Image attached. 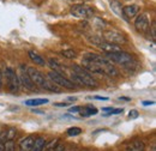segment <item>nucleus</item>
<instances>
[{
	"instance_id": "f257e3e1",
	"label": "nucleus",
	"mask_w": 156,
	"mask_h": 151,
	"mask_svg": "<svg viewBox=\"0 0 156 151\" xmlns=\"http://www.w3.org/2000/svg\"><path fill=\"white\" fill-rule=\"evenodd\" d=\"M82 67L89 73H98L111 77L119 75L117 67L108 59L93 53L84 55V58L82 59Z\"/></svg>"
},
{
	"instance_id": "f03ea898",
	"label": "nucleus",
	"mask_w": 156,
	"mask_h": 151,
	"mask_svg": "<svg viewBox=\"0 0 156 151\" xmlns=\"http://www.w3.org/2000/svg\"><path fill=\"white\" fill-rule=\"evenodd\" d=\"M72 70V78L80 85H85L89 88H96L98 86V82L95 80V78L90 75L88 71H85L82 66L79 65H73L71 67Z\"/></svg>"
},
{
	"instance_id": "7ed1b4c3",
	"label": "nucleus",
	"mask_w": 156,
	"mask_h": 151,
	"mask_svg": "<svg viewBox=\"0 0 156 151\" xmlns=\"http://www.w3.org/2000/svg\"><path fill=\"white\" fill-rule=\"evenodd\" d=\"M106 59H108L112 64H119V65H130L133 61V58L130 53H126L124 51L114 52V53H106Z\"/></svg>"
},
{
	"instance_id": "20e7f679",
	"label": "nucleus",
	"mask_w": 156,
	"mask_h": 151,
	"mask_svg": "<svg viewBox=\"0 0 156 151\" xmlns=\"http://www.w3.org/2000/svg\"><path fill=\"white\" fill-rule=\"evenodd\" d=\"M71 15L76 18H83L89 19L94 16V9L88 6V5H83V4H76L71 6L70 10Z\"/></svg>"
},
{
	"instance_id": "39448f33",
	"label": "nucleus",
	"mask_w": 156,
	"mask_h": 151,
	"mask_svg": "<svg viewBox=\"0 0 156 151\" xmlns=\"http://www.w3.org/2000/svg\"><path fill=\"white\" fill-rule=\"evenodd\" d=\"M5 77H6V80H7V89L11 94L16 95L20 91V79H18V76L16 75L15 70L11 68V67H7L5 70Z\"/></svg>"
},
{
	"instance_id": "423d86ee",
	"label": "nucleus",
	"mask_w": 156,
	"mask_h": 151,
	"mask_svg": "<svg viewBox=\"0 0 156 151\" xmlns=\"http://www.w3.org/2000/svg\"><path fill=\"white\" fill-rule=\"evenodd\" d=\"M48 78L51 79V82H53L55 85H58L59 88H64V89H69V90H75L76 85L73 82H71L70 79H67L66 77H64L60 73H57L54 71H51L48 73Z\"/></svg>"
},
{
	"instance_id": "0eeeda50",
	"label": "nucleus",
	"mask_w": 156,
	"mask_h": 151,
	"mask_svg": "<svg viewBox=\"0 0 156 151\" xmlns=\"http://www.w3.org/2000/svg\"><path fill=\"white\" fill-rule=\"evenodd\" d=\"M89 40H90L91 43H94L96 47H98L100 49H102V51L106 52V53H114V52H120V51H122L118 44L107 42V41H105L103 38H100V37H98V36L89 37Z\"/></svg>"
},
{
	"instance_id": "6e6552de",
	"label": "nucleus",
	"mask_w": 156,
	"mask_h": 151,
	"mask_svg": "<svg viewBox=\"0 0 156 151\" xmlns=\"http://www.w3.org/2000/svg\"><path fill=\"white\" fill-rule=\"evenodd\" d=\"M135 28L138 33L140 34H148L149 30H150V23H149V19L148 16L145 13H140L138 15L135 19Z\"/></svg>"
},
{
	"instance_id": "1a4fd4ad",
	"label": "nucleus",
	"mask_w": 156,
	"mask_h": 151,
	"mask_svg": "<svg viewBox=\"0 0 156 151\" xmlns=\"http://www.w3.org/2000/svg\"><path fill=\"white\" fill-rule=\"evenodd\" d=\"M18 79H20V84H22L25 89L30 90V91H35L37 89V86L31 82L30 77L27 72V68L24 67V65L20 66V76H18Z\"/></svg>"
},
{
	"instance_id": "9d476101",
	"label": "nucleus",
	"mask_w": 156,
	"mask_h": 151,
	"mask_svg": "<svg viewBox=\"0 0 156 151\" xmlns=\"http://www.w3.org/2000/svg\"><path fill=\"white\" fill-rule=\"evenodd\" d=\"M103 40L107 41V42H111V43H114V44H121V43H125L126 42V38L125 36L115 30H107L103 33Z\"/></svg>"
},
{
	"instance_id": "9b49d317",
	"label": "nucleus",
	"mask_w": 156,
	"mask_h": 151,
	"mask_svg": "<svg viewBox=\"0 0 156 151\" xmlns=\"http://www.w3.org/2000/svg\"><path fill=\"white\" fill-rule=\"evenodd\" d=\"M27 72H28V75L30 77L31 82H33L36 86L42 88V86L44 85V82H46L47 79L43 77V75L40 72L39 70H36L35 67H28V68H27Z\"/></svg>"
},
{
	"instance_id": "f8f14e48",
	"label": "nucleus",
	"mask_w": 156,
	"mask_h": 151,
	"mask_svg": "<svg viewBox=\"0 0 156 151\" xmlns=\"http://www.w3.org/2000/svg\"><path fill=\"white\" fill-rule=\"evenodd\" d=\"M138 12H139L138 5H127L122 7V15L125 18H133L138 15Z\"/></svg>"
},
{
	"instance_id": "ddd939ff",
	"label": "nucleus",
	"mask_w": 156,
	"mask_h": 151,
	"mask_svg": "<svg viewBox=\"0 0 156 151\" xmlns=\"http://www.w3.org/2000/svg\"><path fill=\"white\" fill-rule=\"evenodd\" d=\"M98 112V108H95V107L91 106V104H87V106H84V107H80L78 113L80 114L83 118H89V116L96 115Z\"/></svg>"
},
{
	"instance_id": "4468645a",
	"label": "nucleus",
	"mask_w": 156,
	"mask_h": 151,
	"mask_svg": "<svg viewBox=\"0 0 156 151\" xmlns=\"http://www.w3.org/2000/svg\"><path fill=\"white\" fill-rule=\"evenodd\" d=\"M34 142H35V138L33 135H29L24 139H22L20 142V148L22 151H31L33 149V145H34Z\"/></svg>"
},
{
	"instance_id": "2eb2a0df",
	"label": "nucleus",
	"mask_w": 156,
	"mask_h": 151,
	"mask_svg": "<svg viewBox=\"0 0 156 151\" xmlns=\"http://www.w3.org/2000/svg\"><path fill=\"white\" fill-rule=\"evenodd\" d=\"M29 58L31 59V61L35 64V65H39V66H46V60L41 57L40 54H37L35 51H29Z\"/></svg>"
},
{
	"instance_id": "dca6fc26",
	"label": "nucleus",
	"mask_w": 156,
	"mask_h": 151,
	"mask_svg": "<svg viewBox=\"0 0 156 151\" xmlns=\"http://www.w3.org/2000/svg\"><path fill=\"white\" fill-rule=\"evenodd\" d=\"M48 98H31V100H27L24 103L25 106H29V107H39L42 104H46L48 103Z\"/></svg>"
},
{
	"instance_id": "f3484780",
	"label": "nucleus",
	"mask_w": 156,
	"mask_h": 151,
	"mask_svg": "<svg viewBox=\"0 0 156 151\" xmlns=\"http://www.w3.org/2000/svg\"><path fill=\"white\" fill-rule=\"evenodd\" d=\"M48 64H49V66L52 67V70H53L54 72H57V73H60V75H61V72L65 71V67L61 66V64L59 62L58 60H55V59H49V60H48Z\"/></svg>"
},
{
	"instance_id": "a211bd4d",
	"label": "nucleus",
	"mask_w": 156,
	"mask_h": 151,
	"mask_svg": "<svg viewBox=\"0 0 156 151\" xmlns=\"http://www.w3.org/2000/svg\"><path fill=\"white\" fill-rule=\"evenodd\" d=\"M44 146H46V139L43 137H39L35 139L31 151H42L44 149Z\"/></svg>"
},
{
	"instance_id": "6ab92c4d",
	"label": "nucleus",
	"mask_w": 156,
	"mask_h": 151,
	"mask_svg": "<svg viewBox=\"0 0 156 151\" xmlns=\"http://www.w3.org/2000/svg\"><path fill=\"white\" fill-rule=\"evenodd\" d=\"M144 150H145V145H144V143L140 142V140L133 142V143L130 145V148L127 149V151H144Z\"/></svg>"
},
{
	"instance_id": "aec40b11",
	"label": "nucleus",
	"mask_w": 156,
	"mask_h": 151,
	"mask_svg": "<svg viewBox=\"0 0 156 151\" xmlns=\"http://www.w3.org/2000/svg\"><path fill=\"white\" fill-rule=\"evenodd\" d=\"M111 9H112V11H114V12L117 13L118 16H124V15H122V9H121V5H120L119 1L113 0V1L111 2Z\"/></svg>"
},
{
	"instance_id": "412c9836",
	"label": "nucleus",
	"mask_w": 156,
	"mask_h": 151,
	"mask_svg": "<svg viewBox=\"0 0 156 151\" xmlns=\"http://www.w3.org/2000/svg\"><path fill=\"white\" fill-rule=\"evenodd\" d=\"M60 54L64 58H66V59H75V58L77 57V53H76L73 49H65V51H62Z\"/></svg>"
},
{
	"instance_id": "4be33fe9",
	"label": "nucleus",
	"mask_w": 156,
	"mask_h": 151,
	"mask_svg": "<svg viewBox=\"0 0 156 151\" xmlns=\"http://www.w3.org/2000/svg\"><path fill=\"white\" fill-rule=\"evenodd\" d=\"M66 132H67V135H70V137H75V135L80 134L82 128H80V127H70Z\"/></svg>"
},
{
	"instance_id": "5701e85b",
	"label": "nucleus",
	"mask_w": 156,
	"mask_h": 151,
	"mask_svg": "<svg viewBox=\"0 0 156 151\" xmlns=\"http://www.w3.org/2000/svg\"><path fill=\"white\" fill-rule=\"evenodd\" d=\"M6 144H4V151H13V142L12 140H9V142H5Z\"/></svg>"
},
{
	"instance_id": "b1692460",
	"label": "nucleus",
	"mask_w": 156,
	"mask_h": 151,
	"mask_svg": "<svg viewBox=\"0 0 156 151\" xmlns=\"http://www.w3.org/2000/svg\"><path fill=\"white\" fill-rule=\"evenodd\" d=\"M124 112V109L122 108H117V109H112V111H109V113L105 114L103 116H111V115H118V114L122 113Z\"/></svg>"
},
{
	"instance_id": "393cba45",
	"label": "nucleus",
	"mask_w": 156,
	"mask_h": 151,
	"mask_svg": "<svg viewBox=\"0 0 156 151\" xmlns=\"http://www.w3.org/2000/svg\"><path fill=\"white\" fill-rule=\"evenodd\" d=\"M138 116H139V113L137 112L136 109L130 111V113H129V118H130V119H137Z\"/></svg>"
},
{
	"instance_id": "a878e982",
	"label": "nucleus",
	"mask_w": 156,
	"mask_h": 151,
	"mask_svg": "<svg viewBox=\"0 0 156 151\" xmlns=\"http://www.w3.org/2000/svg\"><path fill=\"white\" fill-rule=\"evenodd\" d=\"M80 106H75V107H70L69 108V113H78L79 112Z\"/></svg>"
},
{
	"instance_id": "bb28decb",
	"label": "nucleus",
	"mask_w": 156,
	"mask_h": 151,
	"mask_svg": "<svg viewBox=\"0 0 156 151\" xmlns=\"http://www.w3.org/2000/svg\"><path fill=\"white\" fill-rule=\"evenodd\" d=\"M89 98H94L98 101H108V97H102V96H94V97H89Z\"/></svg>"
},
{
	"instance_id": "cd10ccee",
	"label": "nucleus",
	"mask_w": 156,
	"mask_h": 151,
	"mask_svg": "<svg viewBox=\"0 0 156 151\" xmlns=\"http://www.w3.org/2000/svg\"><path fill=\"white\" fill-rule=\"evenodd\" d=\"M142 104H143V106H154L155 102H154V101H144Z\"/></svg>"
},
{
	"instance_id": "c85d7f7f",
	"label": "nucleus",
	"mask_w": 156,
	"mask_h": 151,
	"mask_svg": "<svg viewBox=\"0 0 156 151\" xmlns=\"http://www.w3.org/2000/svg\"><path fill=\"white\" fill-rule=\"evenodd\" d=\"M54 106L55 107H69V103H60V102H58V103H54Z\"/></svg>"
},
{
	"instance_id": "c756f323",
	"label": "nucleus",
	"mask_w": 156,
	"mask_h": 151,
	"mask_svg": "<svg viewBox=\"0 0 156 151\" xmlns=\"http://www.w3.org/2000/svg\"><path fill=\"white\" fill-rule=\"evenodd\" d=\"M151 30H153V37H155V22H153V26H151Z\"/></svg>"
},
{
	"instance_id": "7c9ffc66",
	"label": "nucleus",
	"mask_w": 156,
	"mask_h": 151,
	"mask_svg": "<svg viewBox=\"0 0 156 151\" xmlns=\"http://www.w3.org/2000/svg\"><path fill=\"white\" fill-rule=\"evenodd\" d=\"M112 109H113L112 107H105V108H102L103 112H109V111H112Z\"/></svg>"
},
{
	"instance_id": "2f4dec72",
	"label": "nucleus",
	"mask_w": 156,
	"mask_h": 151,
	"mask_svg": "<svg viewBox=\"0 0 156 151\" xmlns=\"http://www.w3.org/2000/svg\"><path fill=\"white\" fill-rule=\"evenodd\" d=\"M1 86H2V72L0 70V89H1Z\"/></svg>"
},
{
	"instance_id": "473e14b6",
	"label": "nucleus",
	"mask_w": 156,
	"mask_h": 151,
	"mask_svg": "<svg viewBox=\"0 0 156 151\" xmlns=\"http://www.w3.org/2000/svg\"><path fill=\"white\" fill-rule=\"evenodd\" d=\"M0 151H4V143L0 140Z\"/></svg>"
},
{
	"instance_id": "72a5a7b5",
	"label": "nucleus",
	"mask_w": 156,
	"mask_h": 151,
	"mask_svg": "<svg viewBox=\"0 0 156 151\" xmlns=\"http://www.w3.org/2000/svg\"><path fill=\"white\" fill-rule=\"evenodd\" d=\"M76 100H77V97H72V96L69 97V101H76Z\"/></svg>"
},
{
	"instance_id": "f704fd0d",
	"label": "nucleus",
	"mask_w": 156,
	"mask_h": 151,
	"mask_svg": "<svg viewBox=\"0 0 156 151\" xmlns=\"http://www.w3.org/2000/svg\"><path fill=\"white\" fill-rule=\"evenodd\" d=\"M120 100H125V101H130V98L129 97H119Z\"/></svg>"
},
{
	"instance_id": "c9c22d12",
	"label": "nucleus",
	"mask_w": 156,
	"mask_h": 151,
	"mask_svg": "<svg viewBox=\"0 0 156 151\" xmlns=\"http://www.w3.org/2000/svg\"><path fill=\"white\" fill-rule=\"evenodd\" d=\"M151 151H156V146H155V145H153V148H151Z\"/></svg>"
}]
</instances>
